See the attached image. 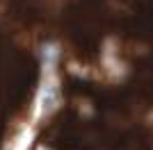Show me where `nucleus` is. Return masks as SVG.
Returning a JSON list of instances; mask_svg holds the SVG:
<instances>
[{"label": "nucleus", "instance_id": "1", "mask_svg": "<svg viewBox=\"0 0 153 150\" xmlns=\"http://www.w3.org/2000/svg\"><path fill=\"white\" fill-rule=\"evenodd\" d=\"M57 98H59L57 84H55V80H51L48 84H44L41 93H39V112H41V114L53 112V109L57 107Z\"/></svg>", "mask_w": 153, "mask_h": 150}]
</instances>
